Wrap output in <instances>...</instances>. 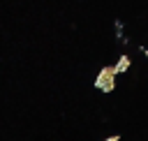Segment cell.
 <instances>
[{"instance_id": "obj_2", "label": "cell", "mask_w": 148, "mask_h": 141, "mask_svg": "<svg viewBox=\"0 0 148 141\" xmlns=\"http://www.w3.org/2000/svg\"><path fill=\"white\" fill-rule=\"evenodd\" d=\"M130 65H132L130 55H120V58H118V62H116V69H118V74H125V72L130 69Z\"/></svg>"}, {"instance_id": "obj_3", "label": "cell", "mask_w": 148, "mask_h": 141, "mask_svg": "<svg viewBox=\"0 0 148 141\" xmlns=\"http://www.w3.org/2000/svg\"><path fill=\"white\" fill-rule=\"evenodd\" d=\"M104 141H120V134H111V136H106Z\"/></svg>"}, {"instance_id": "obj_1", "label": "cell", "mask_w": 148, "mask_h": 141, "mask_svg": "<svg viewBox=\"0 0 148 141\" xmlns=\"http://www.w3.org/2000/svg\"><path fill=\"white\" fill-rule=\"evenodd\" d=\"M116 74H118L116 65H113V67H102V69L97 72L92 86H95L99 92H111V90L116 88Z\"/></svg>"}, {"instance_id": "obj_4", "label": "cell", "mask_w": 148, "mask_h": 141, "mask_svg": "<svg viewBox=\"0 0 148 141\" xmlns=\"http://www.w3.org/2000/svg\"><path fill=\"white\" fill-rule=\"evenodd\" d=\"M143 55H146V58H148V49H143Z\"/></svg>"}]
</instances>
